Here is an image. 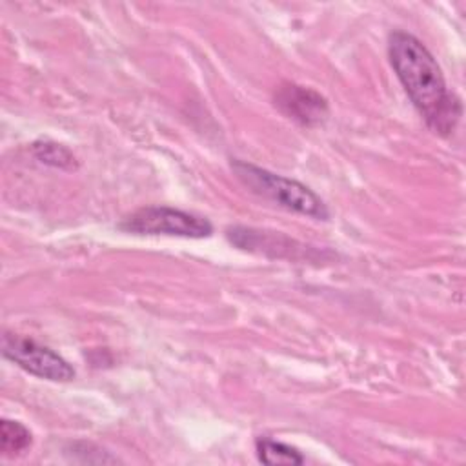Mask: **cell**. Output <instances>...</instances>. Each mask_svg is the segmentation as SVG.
I'll use <instances>...</instances> for the list:
<instances>
[{"mask_svg": "<svg viewBox=\"0 0 466 466\" xmlns=\"http://www.w3.org/2000/svg\"><path fill=\"white\" fill-rule=\"evenodd\" d=\"M388 56L404 91L430 129L442 137L451 135L462 106L448 89L442 69L430 49L411 33L393 31L388 38Z\"/></svg>", "mask_w": 466, "mask_h": 466, "instance_id": "6da1fadb", "label": "cell"}, {"mask_svg": "<svg viewBox=\"0 0 466 466\" xmlns=\"http://www.w3.org/2000/svg\"><path fill=\"white\" fill-rule=\"evenodd\" d=\"M231 169L235 177L255 195L277 204L282 209L311 217L315 220H328L329 211L324 200L299 180L277 175L269 169L258 167L244 160H233Z\"/></svg>", "mask_w": 466, "mask_h": 466, "instance_id": "7a4b0ae2", "label": "cell"}, {"mask_svg": "<svg viewBox=\"0 0 466 466\" xmlns=\"http://www.w3.org/2000/svg\"><path fill=\"white\" fill-rule=\"evenodd\" d=\"M118 229L135 235H167L182 238H206L213 233V226L206 217L169 206L138 208L118 222Z\"/></svg>", "mask_w": 466, "mask_h": 466, "instance_id": "3957f363", "label": "cell"}, {"mask_svg": "<svg viewBox=\"0 0 466 466\" xmlns=\"http://www.w3.org/2000/svg\"><path fill=\"white\" fill-rule=\"evenodd\" d=\"M2 355L15 362L24 371L53 380V382H69L75 379V368L56 351L47 346L38 344L31 337L18 333L2 335Z\"/></svg>", "mask_w": 466, "mask_h": 466, "instance_id": "277c9868", "label": "cell"}, {"mask_svg": "<svg viewBox=\"0 0 466 466\" xmlns=\"http://www.w3.org/2000/svg\"><path fill=\"white\" fill-rule=\"evenodd\" d=\"M275 106L300 126H319L328 116L326 98L311 87L286 82L275 91Z\"/></svg>", "mask_w": 466, "mask_h": 466, "instance_id": "5b68a950", "label": "cell"}, {"mask_svg": "<svg viewBox=\"0 0 466 466\" xmlns=\"http://www.w3.org/2000/svg\"><path fill=\"white\" fill-rule=\"evenodd\" d=\"M257 457L260 462L268 466H295L304 462V455L291 444L273 441V439H258L255 442Z\"/></svg>", "mask_w": 466, "mask_h": 466, "instance_id": "8992f818", "label": "cell"}, {"mask_svg": "<svg viewBox=\"0 0 466 466\" xmlns=\"http://www.w3.org/2000/svg\"><path fill=\"white\" fill-rule=\"evenodd\" d=\"M33 442L31 431L18 420H9L2 419L0 422V446H2V455L5 457H15L25 451Z\"/></svg>", "mask_w": 466, "mask_h": 466, "instance_id": "52a82bcc", "label": "cell"}, {"mask_svg": "<svg viewBox=\"0 0 466 466\" xmlns=\"http://www.w3.org/2000/svg\"><path fill=\"white\" fill-rule=\"evenodd\" d=\"M33 155L42 164L60 167V169H75L76 158L75 155L62 144H56L53 140H38L33 144Z\"/></svg>", "mask_w": 466, "mask_h": 466, "instance_id": "ba28073f", "label": "cell"}]
</instances>
